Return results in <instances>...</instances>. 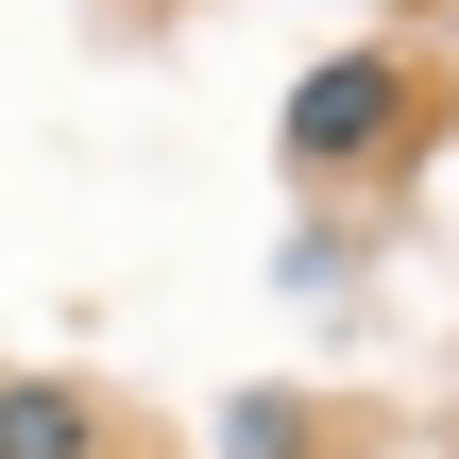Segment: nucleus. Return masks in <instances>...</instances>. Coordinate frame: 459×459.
Returning <instances> with one entry per match:
<instances>
[{
    "label": "nucleus",
    "instance_id": "nucleus-1",
    "mask_svg": "<svg viewBox=\"0 0 459 459\" xmlns=\"http://www.w3.org/2000/svg\"><path fill=\"white\" fill-rule=\"evenodd\" d=\"M273 136H290V170H375V153L409 136V51H324Z\"/></svg>",
    "mask_w": 459,
    "mask_h": 459
},
{
    "label": "nucleus",
    "instance_id": "nucleus-2",
    "mask_svg": "<svg viewBox=\"0 0 459 459\" xmlns=\"http://www.w3.org/2000/svg\"><path fill=\"white\" fill-rule=\"evenodd\" d=\"M0 459H102V409L68 375H0Z\"/></svg>",
    "mask_w": 459,
    "mask_h": 459
},
{
    "label": "nucleus",
    "instance_id": "nucleus-3",
    "mask_svg": "<svg viewBox=\"0 0 459 459\" xmlns=\"http://www.w3.org/2000/svg\"><path fill=\"white\" fill-rule=\"evenodd\" d=\"M221 459H307V409H290V392H238V409H221Z\"/></svg>",
    "mask_w": 459,
    "mask_h": 459
}]
</instances>
